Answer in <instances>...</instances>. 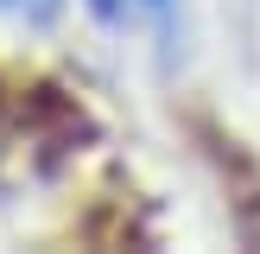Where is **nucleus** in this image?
<instances>
[{"label":"nucleus","mask_w":260,"mask_h":254,"mask_svg":"<svg viewBox=\"0 0 260 254\" xmlns=\"http://www.w3.org/2000/svg\"><path fill=\"white\" fill-rule=\"evenodd\" d=\"M108 32H152L165 51L184 38V0H83Z\"/></svg>","instance_id":"nucleus-1"},{"label":"nucleus","mask_w":260,"mask_h":254,"mask_svg":"<svg viewBox=\"0 0 260 254\" xmlns=\"http://www.w3.org/2000/svg\"><path fill=\"white\" fill-rule=\"evenodd\" d=\"M63 13V0H0V19L13 25H51Z\"/></svg>","instance_id":"nucleus-2"}]
</instances>
